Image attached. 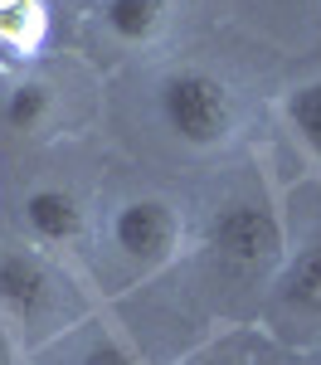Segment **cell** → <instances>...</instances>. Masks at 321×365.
Instances as JSON below:
<instances>
[{
	"label": "cell",
	"mask_w": 321,
	"mask_h": 365,
	"mask_svg": "<svg viewBox=\"0 0 321 365\" xmlns=\"http://www.w3.org/2000/svg\"><path fill=\"white\" fill-rule=\"evenodd\" d=\"M107 244L127 268L156 273L185 244V215L166 195H127L107 215Z\"/></svg>",
	"instance_id": "cell-4"
},
{
	"label": "cell",
	"mask_w": 321,
	"mask_h": 365,
	"mask_svg": "<svg viewBox=\"0 0 321 365\" xmlns=\"http://www.w3.org/2000/svg\"><path fill=\"white\" fill-rule=\"evenodd\" d=\"M73 317H83V302L73 282L49 263L44 249H0V322L20 327L29 341L63 331Z\"/></svg>",
	"instance_id": "cell-1"
},
{
	"label": "cell",
	"mask_w": 321,
	"mask_h": 365,
	"mask_svg": "<svg viewBox=\"0 0 321 365\" xmlns=\"http://www.w3.org/2000/svg\"><path fill=\"white\" fill-rule=\"evenodd\" d=\"M185 365H248V351H243V341H219L200 356H190Z\"/></svg>",
	"instance_id": "cell-12"
},
{
	"label": "cell",
	"mask_w": 321,
	"mask_h": 365,
	"mask_svg": "<svg viewBox=\"0 0 321 365\" xmlns=\"http://www.w3.org/2000/svg\"><path fill=\"white\" fill-rule=\"evenodd\" d=\"M0 365H15V346H10V327L0 322Z\"/></svg>",
	"instance_id": "cell-13"
},
{
	"label": "cell",
	"mask_w": 321,
	"mask_h": 365,
	"mask_svg": "<svg viewBox=\"0 0 321 365\" xmlns=\"http://www.w3.org/2000/svg\"><path fill=\"white\" fill-rule=\"evenodd\" d=\"M20 229L29 234V244L44 253H63L83 239L88 215L73 190L63 185H34L20 195Z\"/></svg>",
	"instance_id": "cell-5"
},
{
	"label": "cell",
	"mask_w": 321,
	"mask_h": 365,
	"mask_svg": "<svg viewBox=\"0 0 321 365\" xmlns=\"http://www.w3.org/2000/svg\"><path fill=\"white\" fill-rule=\"evenodd\" d=\"M102 25L112 39L122 44H146V39H156L161 25H166V15H171V0H102Z\"/></svg>",
	"instance_id": "cell-7"
},
{
	"label": "cell",
	"mask_w": 321,
	"mask_h": 365,
	"mask_svg": "<svg viewBox=\"0 0 321 365\" xmlns=\"http://www.w3.org/2000/svg\"><path fill=\"white\" fill-rule=\"evenodd\" d=\"M49 117H54V88L39 78H20L0 103V122L15 137H34L39 127H49Z\"/></svg>",
	"instance_id": "cell-8"
},
{
	"label": "cell",
	"mask_w": 321,
	"mask_h": 365,
	"mask_svg": "<svg viewBox=\"0 0 321 365\" xmlns=\"http://www.w3.org/2000/svg\"><path fill=\"white\" fill-rule=\"evenodd\" d=\"M204 253L214 258V268L233 278H268L288 258V234L263 195H229L209 210Z\"/></svg>",
	"instance_id": "cell-2"
},
{
	"label": "cell",
	"mask_w": 321,
	"mask_h": 365,
	"mask_svg": "<svg viewBox=\"0 0 321 365\" xmlns=\"http://www.w3.org/2000/svg\"><path fill=\"white\" fill-rule=\"evenodd\" d=\"M288 127L312 156H321V78L288 93Z\"/></svg>",
	"instance_id": "cell-9"
},
{
	"label": "cell",
	"mask_w": 321,
	"mask_h": 365,
	"mask_svg": "<svg viewBox=\"0 0 321 365\" xmlns=\"http://www.w3.org/2000/svg\"><path fill=\"white\" fill-rule=\"evenodd\" d=\"M161 122L180 146H224L233 137V93L224 78H214L209 68H175L156 93Z\"/></svg>",
	"instance_id": "cell-3"
},
{
	"label": "cell",
	"mask_w": 321,
	"mask_h": 365,
	"mask_svg": "<svg viewBox=\"0 0 321 365\" xmlns=\"http://www.w3.org/2000/svg\"><path fill=\"white\" fill-rule=\"evenodd\" d=\"M78 365H142L137 361V351L127 346V341H117V336H98L93 346L83 351V361Z\"/></svg>",
	"instance_id": "cell-11"
},
{
	"label": "cell",
	"mask_w": 321,
	"mask_h": 365,
	"mask_svg": "<svg viewBox=\"0 0 321 365\" xmlns=\"http://www.w3.org/2000/svg\"><path fill=\"white\" fill-rule=\"evenodd\" d=\"M39 25L29 0H0V39L5 44H29V34Z\"/></svg>",
	"instance_id": "cell-10"
},
{
	"label": "cell",
	"mask_w": 321,
	"mask_h": 365,
	"mask_svg": "<svg viewBox=\"0 0 321 365\" xmlns=\"http://www.w3.org/2000/svg\"><path fill=\"white\" fill-rule=\"evenodd\" d=\"M278 302H283L288 312H302V317H317L321 312V229L297 253L283 258Z\"/></svg>",
	"instance_id": "cell-6"
}]
</instances>
